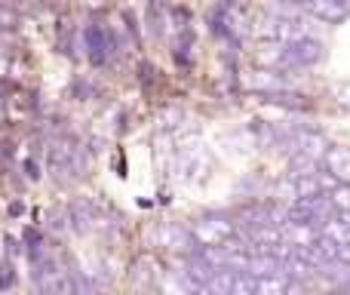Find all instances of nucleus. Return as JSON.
Masks as SVG:
<instances>
[{
    "label": "nucleus",
    "instance_id": "1",
    "mask_svg": "<svg viewBox=\"0 0 350 295\" xmlns=\"http://www.w3.org/2000/svg\"><path fill=\"white\" fill-rule=\"evenodd\" d=\"M193 234V246H228L230 240H237L240 228H237V218L234 216H203L193 222L191 228Z\"/></svg>",
    "mask_w": 350,
    "mask_h": 295
},
{
    "label": "nucleus",
    "instance_id": "2",
    "mask_svg": "<svg viewBox=\"0 0 350 295\" xmlns=\"http://www.w3.org/2000/svg\"><path fill=\"white\" fill-rule=\"evenodd\" d=\"M255 31H258L261 40H271V43H292V40H301V37H310L301 16H283V12H267Z\"/></svg>",
    "mask_w": 350,
    "mask_h": 295
},
{
    "label": "nucleus",
    "instance_id": "3",
    "mask_svg": "<svg viewBox=\"0 0 350 295\" xmlns=\"http://www.w3.org/2000/svg\"><path fill=\"white\" fill-rule=\"evenodd\" d=\"M117 47H120V43H117V34L105 22H90L83 28V49H86L92 65H108V62L120 53Z\"/></svg>",
    "mask_w": 350,
    "mask_h": 295
},
{
    "label": "nucleus",
    "instance_id": "4",
    "mask_svg": "<svg viewBox=\"0 0 350 295\" xmlns=\"http://www.w3.org/2000/svg\"><path fill=\"white\" fill-rule=\"evenodd\" d=\"M206 166H209V154H206L203 142H200L197 136H187V139L175 148V169H178V175L193 181L197 175L206 172Z\"/></svg>",
    "mask_w": 350,
    "mask_h": 295
},
{
    "label": "nucleus",
    "instance_id": "5",
    "mask_svg": "<svg viewBox=\"0 0 350 295\" xmlns=\"http://www.w3.org/2000/svg\"><path fill=\"white\" fill-rule=\"evenodd\" d=\"M326 49L317 37H301V40L286 43V71L289 68H314L323 62Z\"/></svg>",
    "mask_w": 350,
    "mask_h": 295
},
{
    "label": "nucleus",
    "instance_id": "6",
    "mask_svg": "<svg viewBox=\"0 0 350 295\" xmlns=\"http://www.w3.org/2000/svg\"><path fill=\"white\" fill-rule=\"evenodd\" d=\"M329 151V139L314 127H292V154H304L310 160L323 163Z\"/></svg>",
    "mask_w": 350,
    "mask_h": 295
},
{
    "label": "nucleus",
    "instance_id": "7",
    "mask_svg": "<svg viewBox=\"0 0 350 295\" xmlns=\"http://www.w3.org/2000/svg\"><path fill=\"white\" fill-rule=\"evenodd\" d=\"M102 222V206L92 197H77L71 206H68V225H71L77 234H86L96 225Z\"/></svg>",
    "mask_w": 350,
    "mask_h": 295
},
{
    "label": "nucleus",
    "instance_id": "8",
    "mask_svg": "<svg viewBox=\"0 0 350 295\" xmlns=\"http://www.w3.org/2000/svg\"><path fill=\"white\" fill-rule=\"evenodd\" d=\"M304 16L320 18L326 25H341L350 18V0H308Z\"/></svg>",
    "mask_w": 350,
    "mask_h": 295
},
{
    "label": "nucleus",
    "instance_id": "9",
    "mask_svg": "<svg viewBox=\"0 0 350 295\" xmlns=\"http://www.w3.org/2000/svg\"><path fill=\"white\" fill-rule=\"evenodd\" d=\"M154 246H163V249H187L193 246V234L187 228L175 222H160L154 228Z\"/></svg>",
    "mask_w": 350,
    "mask_h": 295
},
{
    "label": "nucleus",
    "instance_id": "10",
    "mask_svg": "<svg viewBox=\"0 0 350 295\" xmlns=\"http://www.w3.org/2000/svg\"><path fill=\"white\" fill-rule=\"evenodd\" d=\"M246 86H249V90H255L258 96H265V92L292 90L289 80H286L280 71H271V68H258V71H252V74H249V80H246Z\"/></svg>",
    "mask_w": 350,
    "mask_h": 295
},
{
    "label": "nucleus",
    "instance_id": "11",
    "mask_svg": "<svg viewBox=\"0 0 350 295\" xmlns=\"http://www.w3.org/2000/svg\"><path fill=\"white\" fill-rule=\"evenodd\" d=\"M323 169L335 175L338 181L350 185V148L347 145H329L326 157H323Z\"/></svg>",
    "mask_w": 350,
    "mask_h": 295
},
{
    "label": "nucleus",
    "instance_id": "12",
    "mask_svg": "<svg viewBox=\"0 0 350 295\" xmlns=\"http://www.w3.org/2000/svg\"><path fill=\"white\" fill-rule=\"evenodd\" d=\"M267 105H280V108H289V111H310L314 102H310L304 92H295V90H280V92H265Z\"/></svg>",
    "mask_w": 350,
    "mask_h": 295
},
{
    "label": "nucleus",
    "instance_id": "13",
    "mask_svg": "<svg viewBox=\"0 0 350 295\" xmlns=\"http://www.w3.org/2000/svg\"><path fill=\"white\" fill-rule=\"evenodd\" d=\"M292 280L286 274H273V277H261L255 286V295H289Z\"/></svg>",
    "mask_w": 350,
    "mask_h": 295
},
{
    "label": "nucleus",
    "instance_id": "14",
    "mask_svg": "<svg viewBox=\"0 0 350 295\" xmlns=\"http://www.w3.org/2000/svg\"><path fill=\"white\" fill-rule=\"evenodd\" d=\"M166 25H170V10L163 6V0H151V3H148V28L160 37Z\"/></svg>",
    "mask_w": 350,
    "mask_h": 295
},
{
    "label": "nucleus",
    "instance_id": "15",
    "mask_svg": "<svg viewBox=\"0 0 350 295\" xmlns=\"http://www.w3.org/2000/svg\"><path fill=\"white\" fill-rule=\"evenodd\" d=\"M197 290L191 286V280L185 277V271H172L163 277V295H193Z\"/></svg>",
    "mask_w": 350,
    "mask_h": 295
},
{
    "label": "nucleus",
    "instance_id": "16",
    "mask_svg": "<svg viewBox=\"0 0 350 295\" xmlns=\"http://www.w3.org/2000/svg\"><path fill=\"white\" fill-rule=\"evenodd\" d=\"M255 286H258V277H252L249 271H240L234 280V290L230 295H255Z\"/></svg>",
    "mask_w": 350,
    "mask_h": 295
},
{
    "label": "nucleus",
    "instance_id": "17",
    "mask_svg": "<svg viewBox=\"0 0 350 295\" xmlns=\"http://www.w3.org/2000/svg\"><path fill=\"white\" fill-rule=\"evenodd\" d=\"M329 197H332V203H335V209L338 212H350V185L338 181V185L329 191Z\"/></svg>",
    "mask_w": 350,
    "mask_h": 295
},
{
    "label": "nucleus",
    "instance_id": "18",
    "mask_svg": "<svg viewBox=\"0 0 350 295\" xmlns=\"http://www.w3.org/2000/svg\"><path fill=\"white\" fill-rule=\"evenodd\" d=\"M16 25H18L16 10H10V6H0V31H12Z\"/></svg>",
    "mask_w": 350,
    "mask_h": 295
},
{
    "label": "nucleus",
    "instance_id": "19",
    "mask_svg": "<svg viewBox=\"0 0 350 295\" xmlns=\"http://www.w3.org/2000/svg\"><path fill=\"white\" fill-rule=\"evenodd\" d=\"M16 283V274H12L10 265H0V290H10Z\"/></svg>",
    "mask_w": 350,
    "mask_h": 295
},
{
    "label": "nucleus",
    "instance_id": "20",
    "mask_svg": "<svg viewBox=\"0 0 350 295\" xmlns=\"http://www.w3.org/2000/svg\"><path fill=\"white\" fill-rule=\"evenodd\" d=\"M65 228V218H62V212L55 209V212H49V231H62Z\"/></svg>",
    "mask_w": 350,
    "mask_h": 295
},
{
    "label": "nucleus",
    "instance_id": "21",
    "mask_svg": "<svg viewBox=\"0 0 350 295\" xmlns=\"http://www.w3.org/2000/svg\"><path fill=\"white\" fill-rule=\"evenodd\" d=\"M338 99H341V102H345L347 108H350V84H347V86H341V90H338Z\"/></svg>",
    "mask_w": 350,
    "mask_h": 295
},
{
    "label": "nucleus",
    "instance_id": "22",
    "mask_svg": "<svg viewBox=\"0 0 350 295\" xmlns=\"http://www.w3.org/2000/svg\"><path fill=\"white\" fill-rule=\"evenodd\" d=\"M22 212H25V203H18V200L10 203V216H22Z\"/></svg>",
    "mask_w": 350,
    "mask_h": 295
},
{
    "label": "nucleus",
    "instance_id": "23",
    "mask_svg": "<svg viewBox=\"0 0 350 295\" xmlns=\"http://www.w3.org/2000/svg\"><path fill=\"white\" fill-rule=\"evenodd\" d=\"M6 253H10V255L18 253V246H16V240H12V237H6Z\"/></svg>",
    "mask_w": 350,
    "mask_h": 295
}]
</instances>
